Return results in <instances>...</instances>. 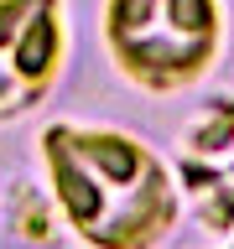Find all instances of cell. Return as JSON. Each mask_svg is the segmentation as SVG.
I'll list each match as a JSON object with an SVG mask.
<instances>
[{
    "label": "cell",
    "mask_w": 234,
    "mask_h": 249,
    "mask_svg": "<svg viewBox=\"0 0 234 249\" xmlns=\"http://www.w3.org/2000/svg\"><path fill=\"white\" fill-rule=\"evenodd\" d=\"M218 0H104V47L136 89L172 93L198 83L218 57Z\"/></svg>",
    "instance_id": "cell-2"
},
{
    "label": "cell",
    "mask_w": 234,
    "mask_h": 249,
    "mask_svg": "<svg viewBox=\"0 0 234 249\" xmlns=\"http://www.w3.org/2000/svg\"><path fill=\"white\" fill-rule=\"evenodd\" d=\"M68 57L62 0H0V124L47 99Z\"/></svg>",
    "instance_id": "cell-3"
},
{
    "label": "cell",
    "mask_w": 234,
    "mask_h": 249,
    "mask_svg": "<svg viewBox=\"0 0 234 249\" xmlns=\"http://www.w3.org/2000/svg\"><path fill=\"white\" fill-rule=\"evenodd\" d=\"M42 166L68 229L89 249H156L182 218L172 166L125 130L52 124Z\"/></svg>",
    "instance_id": "cell-1"
}]
</instances>
